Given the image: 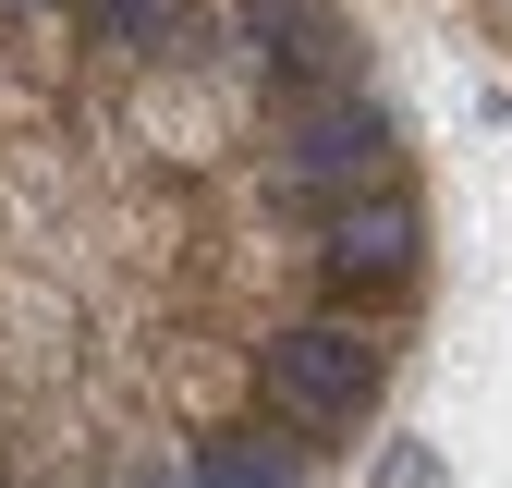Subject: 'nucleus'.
Masks as SVG:
<instances>
[{"label":"nucleus","instance_id":"nucleus-7","mask_svg":"<svg viewBox=\"0 0 512 488\" xmlns=\"http://www.w3.org/2000/svg\"><path fill=\"white\" fill-rule=\"evenodd\" d=\"M378 488H439V464H427V452H403V464L378 476Z\"/></svg>","mask_w":512,"mask_h":488},{"label":"nucleus","instance_id":"nucleus-5","mask_svg":"<svg viewBox=\"0 0 512 488\" xmlns=\"http://www.w3.org/2000/svg\"><path fill=\"white\" fill-rule=\"evenodd\" d=\"M196 488H293V464H281V440H256V427H220L196 452Z\"/></svg>","mask_w":512,"mask_h":488},{"label":"nucleus","instance_id":"nucleus-6","mask_svg":"<svg viewBox=\"0 0 512 488\" xmlns=\"http://www.w3.org/2000/svg\"><path fill=\"white\" fill-rule=\"evenodd\" d=\"M86 13H98L122 49H159V37H183V0H86Z\"/></svg>","mask_w":512,"mask_h":488},{"label":"nucleus","instance_id":"nucleus-2","mask_svg":"<svg viewBox=\"0 0 512 488\" xmlns=\"http://www.w3.org/2000/svg\"><path fill=\"white\" fill-rule=\"evenodd\" d=\"M378 159H391V122H378L366 98H330L293 135V183H378Z\"/></svg>","mask_w":512,"mask_h":488},{"label":"nucleus","instance_id":"nucleus-4","mask_svg":"<svg viewBox=\"0 0 512 488\" xmlns=\"http://www.w3.org/2000/svg\"><path fill=\"white\" fill-rule=\"evenodd\" d=\"M244 25H256V49H269V61H293V74H342V49H354L317 0H244Z\"/></svg>","mask_w":512,"mask_h":488},{"label":"nucleus","instance_id":"nucleus-1","mask_svg":"<svg viewBox=\"0 0 512 488\" xmlns=\"http://www.w3.org/2000/svg\"><path fill=\"white\" fill-rule=\"evenodd\" d=\"M269 391H281L293 415H317V427H342V415H366V403H378V342H366L354 318L281 330V342H269Z\"/></svg>","mask_w":512,"mask_h":488},{"label":"nucleus","instance_id":"nucleus-3","mask_svg":"<svg viewBox=\"0 0 512 488\" xmlns=\"http://www.w3.org/2000/svg\"><path fill=\"white\" fill-rule=\"evenodd\" d=\"M403 269H415V208L342 196L330 208V281H403Z\"/></svg>","mask_w":512,"mask_h":488}]
</instances>
